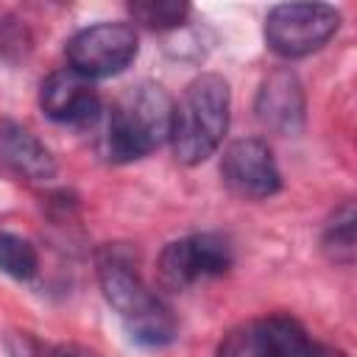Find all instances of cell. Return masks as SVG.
I'll list each match as a JSON object with an SVG mask.
<instances>
[{"mask_svg":"<svg viewBox=\"0 0 357 357\" xmlns=\"http://www.w3.org/2000/svg\"><path fill=\"white\" fill-rule=\"evenodd\" d=\"M173 100L162 84L142 81L128 89L106 123V153L114 162L142 159L170 139Z\"/></svg>","mask_w":357,"mask_h":357,"instance_id":"cell-3","label":"cell"},{"mask_svg":"<svg viewBox=\"0 0 357 357\" xmlns=\"http://www.w3.org/2000/svg\"><path fill=\"white\" fill-rule=\"evenodd\" d=\"M137 50H139V42L131 25L98 22L89 28H81L67 42V61H70V70L95 81V78H112L123 73L137 59Z\"/></svg>","mask_w":357,"mask_h":357,"instance_id":"cell-5","label":"cell"},{"mask_svg":"<svg viewBox=\"0 0 357 357\" xmlns=\"http://www.w3.org/2000/svg\"><path fill=\"white\" fill-rule=\"evenodd\" d=\"M0 271L20 282H28L31 276H36L39 254L33 243L14 231H0Z\"/></svg>","mask_w":357,"mask_h":357,"instance_id":"cell-13","label":"cell"},{"mask_svg":"<svg viewBox=\"0 0 357 357\" xmlns=\"http://www.w3.org/2000/svg\"><path fill=\"white\" fill-rule=\"evenodd\" d=\"M0 165L28 181H50L56 176V159L45 142L25 126L0 117Z\"/></svg>","mask_w":357,"mask_h":357,"instance_id":"cell-11","label":"cell"},{"mask_svg":"<svg viewBox=\"0 0 357 357\" xmlns=\"http://www.w3.org/2000/svg\"><path fill=\"white\" fill-rule=\"evenodd\" d=\"M340 28V11L326 3H282L268 11L265 45L282 59L321 50Z\"/></svg>","mask_w":357,"mask_h":357,"instance_id":"cell-4","label":"cell"},{"mask_svg":"<svg viewBox=\"0 0 357 357\" xmlns=\"http://www.w3.org/2000/svg\"><path fill=\"white\" fill-rule=\"evenodd\" d=\"M42 112L64 126H86L100 114V98L89 78L64 67L50 73L39 89Z\"/></svg>","mask_w":357,"mask_h":357,"instance_id":"cell-9","label":"cell"},{"mask_svg":"<svg viewBox=\"0 0 357 357\" xmlns=\"http://www.w3.org/2000/svg\"><path fill=\"white\" fill-rule=\"evenodd\" d=\"M310 340L296 318L268 315L229 329L218 346V357H301Z\"/></svg>","mask_w":357,"mask_h":357,"instance_id":"cell-7","label":"cell"},{"mask_svg":"<svg viewBox=\"0 0 357 357\" xmlns=\"http://www.w3.org/2000/svg\"><path fill=\"white\" fill-rule=\"evenodd\" d=\"M220 176L223 184L245 198V201H262L279 192L282 187V173L276 167L273 151L265 139L259 137H243L234 139L220 159Z\"/></svg>","mask_w":357,"mask_h":357,"instance_id":"cell-8","label":"cell"},{"mask_svg":"<svg viewBox=\"0 0 357 357\" xmlns=\"http://www.w3.org/2000/svg\"><path fill=\"white\" fill-rule=\"evenodd\" d=\"M354 220H357L354 204L349 201L340 209H335V215L324 226L321 248L332 262H340V265H351L354 262Z\"/></svg>","mask_w":357,"mask_h":357,"instance_id":"cell-12","label":"cell"},{"mask_svg":"<svg viewBox=\"0 0 357 357\" xmlns=\"http://www.w3.org/2000/svg\"><path fill=\"white\" fill-rule=\"evenodd\" d=\"M47 357H100V354L86 349V346H81V343H59V346L50 349Z\"/></svg>","mask_w":357,"mask_h":357,"instance_id":"cell-15","label":"cell"},{"mask_svg":"<svg viewBox=\"0 0 357 357\" xmlns=\"http://www.w3.org/2000/svg\"><path fill=\"white\" fill-rule=\"evenodd\" d=\"M234 262L229 237L218 231H201L165 245L159 257V276L167 287L181 290L209 276H223Z\"/></svg>","mask_w":357,"mask_h":357,"instance_id":"cell-6","label":"cell"},{"mask_svg":"<svg viewBox=\"0 0 357 357\" xmlns=\"http://www.w3.org/2000/svg\"><path fill=\"white\" fill-rule=\"evenodd\" d=\"M301 357H349L346 351L329 346V343H318V340H310L307 349L301 351Z\"/></svg>","mask_w":357,"mask_h":357,"instance_id":"cell-16","label":"cell"},{"mask_svg":"<svg viewBox=\"0 0 357 357\" xmlns=\"http://www.w3.org/2000/svg\"><path fill=\"white\" fill-rule=\"evenodd\" d=\"M128 11L137 22L156 28V31H165V28L181 25L190 14V6L178 3V0H139V3H131Z\"/></svg>","mask_w":357,"mask_h":357,"instance_id":"cell-14","label":"cell"},{"mask_svg":"<svg viewBox=\"0 0 357 357\" xmlns=\"http://www.w3.org/2000/svg\"><path fill=\"white\" fill-rule=\"evenodd\" d=\"M257 120L273 134H296L304 126V89L293 70L279 67L259 84L254 100Z\"/></svg>","mask_w":357,"mask_h":357,"instance_id":"cell-10","label":"cell"},{"mask_svg":"<svg viewBox=\"0 0 357 357\" xmlns=\"http://www.w3.org/2000/svg\"><path fill=\"white\" fill-rule=\"evenodd\" d=\"M231 89L218 73H201L187 84L178 103H173L170 142L181 165H201L209 159L229 131Z\"/></svg>","mask_w":357,"mask_h":357,"instance_id":"cell-2","label":"cell"},{"mask_svg":"<svg viewBox=\"0 0 357 357\" xmlns=\"http://www.w3.org/2000/svg\"><path fill=\"white\" fill-rule=\"evenodd\" d=\"M98 282L109 307L120 315L126 332L139 346H167L178 335V321L167 301L153 293L128 257L106 248L98 257Z\"/></svg>","mask_w":357,"mask_h":357,"instance_id":"cell-1","label":"cell"}]
</instances>
